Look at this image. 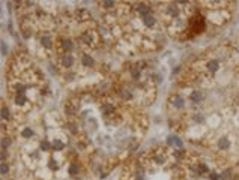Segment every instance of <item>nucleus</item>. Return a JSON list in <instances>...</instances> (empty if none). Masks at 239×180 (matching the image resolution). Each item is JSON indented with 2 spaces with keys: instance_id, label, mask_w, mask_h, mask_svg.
Instances as JSON below:
<instances>
[{
  "instance_id": "nucleus-1",
  "label": "nucleus",
  "mask_w": 239,
  "mask_h": 180,
  "mask_svg": "<svg viewBox=\"0 0 239 180\" xmlns=\"http://www.w3.org/2000/svg\"><path fill=\"white\" fill-rule=\"evenodd\" d=\"M190 99H191V102L199 104V102L203 101V93L199 92V90H194V92H191V95H190Z\"/></svg>"
},
{
  "instance_id": "nucleus-2",
  "label": "nucleus",
  "mask_w": 239,
  "mask_h": 180,
  "mask_svg": "<svg viewBox=\"0 0 239 180\" xmlns=\"http://www.w3.org/2000/svg\"><path fill=\"white\" fill-rule=\"evenodd\" d=\"M72 63H74V57H72L71 54H63V57H62V66L71 68Z\"/></svg>"
},
{
  "instance_id": "nucleus-3",
  "label": "nucleus",
  "mask_w": 239,
  "mask_h": 180,
  "mask_svg": "<svg viewBox=\"0 0 239 180\" xmlns=\"http://www.w3.org/2000/svg\"><path fill=\"white\" fill-rule=\"evenodd\" d=\"M81 63H83V66H87V68H90V66H93V63H95V60L89 56V54H83V57H81Z\"/></svg>"
},
{
  "instance_id": "nucleus-4",
  "label": "nucleus",
  "mask_w": 239,
  "mask_h": 180,
  "mask_svg": "<svg viewBox=\"0 0 239 180\" xmlns=\"http://www.w3.org/2000/svg\"><path fill=\"white\" fill-rule=\"evenodd\" d=\"M229 144H230V143H229V138H227V137H223V138L218 140V149H220V150H227V149H229Z\"/></svg>"
},
{
  "instance_id": "nucleus-5",
  "label": "nucleus",
  "mask_w": 239,
  "mask_h": 180,
  "mask_svg": "<svg viewBox=\"0 0 239 180\" xmlns=\"http://www.w3.org/2000/svg\"><path fill=\"white\" fill-rule=\"evenodd\" d=\"M143 23H145L146 27H152V26H155V17L146 15V17H143Z\"/></svg>"
},
{
  "instance_id": "nucleus-6",
  "label": "nucleus",
  "mask_w": 239,
  "mask_h": 180,
  "mask_svg": "<svg viewBox=\"0 0 239 180\" xmlns=\"http://www.w3.org/2000/svg\"><path fill=\"white\" fill-rule=\"evenodd\" d=\"M170 101L173 102V105L175 107H178V108H182L184 107V99L181 98V96H172L170 98Z\"/></svg>"
},
{
  "instance_id": "nucleus-7",
  "label": "nucleus",
  "mask_w": 239,
  "mask_h": 180,
  "mask_svg": "<svg viewBox=\"0 0 239 180\" xmlns=\"http://www.w3.org/2000/svg\"><path fill=\"white\" fill-rule=\"evenodd\" d=\"M206 68H208L211 72H215V71H218V62H217V60H211V62H208Z\"/></svg>"
},
{
  "instance_id": "nucleus-8",
  "label": "nucleus",
  "mask_w": 239,
  "mask_h": 180,
  "mask_svg": "<svg viewBox=\"0 0 239 180\" xmlns=\"http://www.w3.org/2000/svg\"><path fill=\"white\" fill-rule=\"evenodd\" d=\"M167 143H169V144H175V146H178V147L182 146V141H181L179 138H176V137H170V138L167 140Z\"/></svg>"
},
{
  "instance_id": "nucleus-9",
  "label": "nucleus",
  "mask_w": 239,
  "mask_h": 180,
  "mask_svg": "<svg viewBox=\"0 0 239 180\" xmlns=\"http://www.w3.org/2000/svg\"><path fill=\"white\" fill-rule=\"evenodd\" d=\"M41 42H42V45L47 47V48H51V45H53V44H51V39L47 38V36H44V38L41 39Z\"/></svg>"
},
{
  "instance_id": "nucleus-10",
  "label": "nucleus",
  "mask_w": 239,
  "mask_h": 180,
  "mask_svg": "<svg viewBox=\"0 0 239 180\" xmlns=\"http://www.w3.org/2000/svg\"><path fill=\"white\" fill-rule=\"evenodd\" d=\"M62 48H63V50H66V51H68V50H71V48H72V42H71V41H63Z\"/></svg>"
},
{
  "instance_id": "nucleus-11",
  "label": "nucleus",
  "mask_w": 239,
  "mask_h": 180,
  "mask_svg": "<svg viewBox=\"0 0 239 180\" xmlns=\"http://www.w3.org/2000/svg\"><path fill=\"white\" fill-rule=\"evenodd\" d=\"M2 146H3V150H6V147H8V146H11V140H9V138H3Z\"/></svg>"
},
{
  "instance_id": "nucleus-12",
  "label": "nucleus",
  "mask_w": 239,
  "mask_h": 180,
  "mask_svg": "<svg viewBox=\"0 0 239 180\" xmlns=\"http://www.w3.org/2000/svg\"><path fill=\"white\" fill-rule=\"evenodd\" d=\"M69 173L75 176V174L78 173V167H77V165H71V167H69Z\"/></svg>"
},
{
  "instance_id": "nucleus-13",
  "label": "nucleus",
  "mask_w": 239,
  "mask_h": 180,
  "mask_svg": "<svg viewBox=\"0 0 239 180\" xmlns=\"http://www.w3.org/2000/svg\"><path fill=\"white\" fill-rule=\"evenodd\" d=\"M23 135L29 138V137H32V135H33V131H30V129H24V131H23Z\"/></svg>"
},
{
  "instance_id": "nucleus-14",
  "label": "nucleus",
  "mask_w": 239,
  "mask_h": 180,
  "mask_svg": "<svg viewBox=\"0 0 239 180\" xmlns=\"http://www.w3.org/2000/svg\"><path fill=\"white\" fill-rule=\"evenodd\" d=\"M11 116H9V110L6 108V107H3V119H9Z\"/></svg>"
},
{
  "instance_id": "nucleus-15",
  "label": "nucleus",
  "mask_w": 239,
  "mask_h": 180,
  "mask_svg": "<svg viewBox=\"0 0 239 180\" xmlns=\"http://www.w3.org/2000/svg\"><path fill=\"white\" fill-rule=\"evenodd\" d=\"M8 171H9L8 165H6V164H2V174H8Z\"/></svg>"
},
{
  "instance_id": "nucleus-16",
  "label": "nucleus",
  "mask_w": 239,
  "mask_h": 180,
  "mask_svg": "<svg viewBox=\"0 0 239 180\" xmlns=\"http://www.w3.org/2000/svg\"><path fill=\"white\" fill-rule=\"evenodd\" d=\"M41 147H42V150H48V147H50V144H48L47 141H42V143H41Z\"/></svg>"
},
{
  "instance_id": "nucleus-17",
  "label": "nucleus",
  "mask_w": 239,
  "mask_h": 180,
  "mask_svg": "<svg viewBox=\"0 0 239 180\" xmlns=\"http://www.w3.org/2000/svg\"><path fill=\"white\" fill-rule=\"evenodd\" d=\"M2 47H3V54H6V51H8V47H6V44L3 42V44H2Z\"/></svg>"
}]
</instances>
